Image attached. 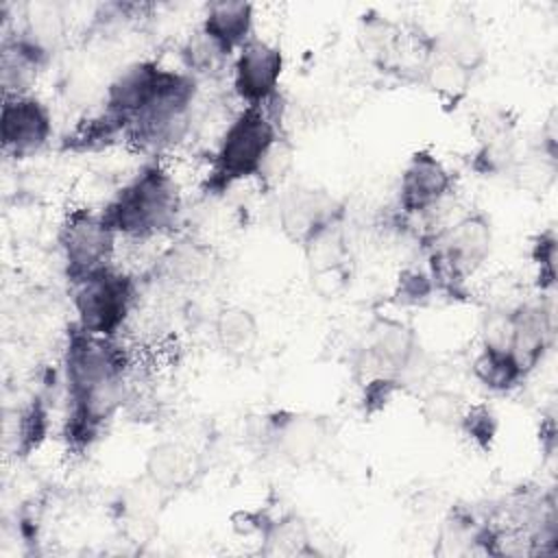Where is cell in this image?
Returning <instances> with one entry per match:
<instances>
[{"mask_svg": "<svg viewBox=\"0 0 558 558\" xmlns=\"http://www.w3.org/2000/svg\"><path fill=\"white\" fill-rule=\"evenodd\" d=\"M283 50L259 35L251 37L231 61V92L242 107H268L279 98Z\"/></svg>", "mask_w": 558, "mask_h": 558, "instance_id": "8", "label": "cell"}, {"mask_svg": "<svg viewBox=\"0 0 558 558\" xmlns=\"http://www.w3.org/2000/svg\"><path fill=\"white\" fill-rule=\"evenodd\" d=\"M133 355L120 338H105L81 329L76 323L68 327L61 351V373L68 399L129 384Z\"/></svg>", "mask_w": 558, "mask_h": 558, "instance_id": "3", "label": "cell"}, {"mask_svg": "<svg viewBox=\"0 0 558 558\" xmlns=\"http://www.w3.org/2000/svg\"><path fill=\"white\" fill-rule=\"evenodd\" d=\"M120 238L107 225L100 209H70L57 231V244L70 283L113 264Z\"/></svg>", "mask_w": 558, "mask_h": 558, "instance_id": "6", "label": "cell"}, {"mask_svg": "<svg viewBox=\"0 0 558 558\" xmlns=\"http://www.w3.org/2000/svg\"><path fill=\"white\" fill-rule=\"evenodd\" d=\"M329 438L327 418L310 412L279 410L266 416L262 440L279 460L303 466L318 458Z\"/></svg>", "mask_w": 558, "mask_h": 558, "instance_id": "11", "label": "cell"}, {"mask_svg": "<svg viewBox=\"0 0 558 558\" xmlns=\"http://www.w3.org/2000/svg\"><path fill=\"white\" fill-rule=\"evenodd\" d=\"M458 429L471 440L480 451H488L497 438L499 421L490 405L486 403H466V410L460 418Z\"/></svg>", "mask_w": 558, "mask_h": 558, "instance_id": "29", "label": "cell"}, {"mask_svg": "<svg viewBox=\"0 0 558 558\" xmlns=\"http://www.w3.org/2000/svg\"><path fill=\"white\" fill-rule=\"evenodd\" d=\"M464 410L466 399L460 392L447 388H434L425 392L418 403L421 416L436 427H458Z\"/></svg>", "mask_w": 558, "mask_h": 558, "instance_id": "28", "label": "cell"}, {"mask_svg": "<svg viewBox=\"0 0 558 558\" xmlns=\"http://www.w3.org/2000/svg\"><path fill=\"white\" fill-rule=\"evenodd\" d=\"M201 473L198 456L179 440L155 442L144 458V480L157 493H179L194 484Z\"/></svg>", "mask_w": 558, "mask_h": 558, "instance_id": "14", "label": "cell"}, {"mask_svg": "<svg viewBox=\"0 0 558 558\" xmlns=\"http://www.w3.org/2000/svg\"><path fill=\"white\" fill-rule=\"evenodd\" d=\"M436 290L432 283V277L425 268H403L397 277L395 290H392V301L399 307H425L434 299Z\"/></svg>", "mask_w": 558, "mask_h": 558, "instance_id": "30", "label": "cell"}, {"mask_svg": "<svg viewBox=\"0 0 558 558\" xmlns=\"http://www.w3.org/2000/svg\"><path fill=\"white\" fill-rule=\"evenodd\" d=\"M272 105L242 107L227 122L201 183L205 194L220 196L242 181L259 179L268 155L279 142V126Z\"/></svg>", "mask_w": 558, "mask_h": 558, "instance_id": "2", "label": "cell"}, {"mask_svg": "<svg viewBox=\"0 0 558 558\" xmlns=\"http://www.w3.org/2000/svg\"><path fill=\"white\" fill-rule=\"evenodd\" d=\"M532 262L536 266V288L541 294L549 296L556 286V235L554 231H543L532 244Z\"/></svg>", "mask_w": 558, "mask_h": 558, "instance_id": "31", "label": "cell"}, {"mask_svg": "<svg viewBox=\"0 0 558 558\" xmlns=\"http://www.w3.org/2000/svg\"><path fill=\"white\" fill-rule=\"evenodd\" d=\"M342 201L320 187L294 185L286 190L279 198V229L292 244H299L303 248L325 231L342 225Z\"/></svg>", "mask_w": 558, "mask_h": 558, "instance_id": "10", "label": "cell"}, {"mask_svg": "<svg viewBox=\"0 0 558 558\" xmlns=\"http://www.w3.org/2000/svg\"><path fill=\"white\" fill-rule=\"evenodd\" d=\"M201 33L209 37L227 57L255 37V7L244 0L209 2L201 17Z\"/></svg>", "mask_w": 558, "mask_h": 558, "instance_id": "15", "label": "cell"}, {"mask_svg": "<svg viewBox=\"0 0 558 558\" xmlns=\"http://www.w3.org/2000/svg\"><path fill=\"white\" fill-rule=\"evenodd\" d=\"M100 214L120 240L150 242L179 227L183 190L163 159H146Z\"/></svg>", "mask_w": 558, "mask_h": 558, "instance_id": "1", "label": "cell"}, {"mask_svg": "<svg viewBox=\"0 0 558 558\" xmlns=\"http://www.w3.org/2000/svg\"><path fill=\"white\" fill-rule=\"evenodd\" d=\"M421 360V342L416 331L392 316H377L357 347L353 357V375L360 384L375 377H392L403 384Z\"/></svg>", "mask_w": 558, "mask_h": 558, "instance_id": "5", "label": "cell"}, {"mask_svg": "<svg viewBox=\"0 0 558 558\" xmlns=\"http://www.w3.org/2000/svg\"><path fill=\"white\" fill-rule=\"evenodd\" d=\"M52 137V113L35 94L2 96L0 142L2 153L13 159L35 157Z\"/></svg>", "mask_w": 558, "mask_h": 558, "instance_id": "12", "label": "cell"}, {"mask_svg": "<svg viewBox=\"0 0 558 558\" xmlns=\"http://www.w3.org/2000/svg\"><path fill=\"white\" fill-rule=\"evenodd\" d=\"M214 340L229 360H246L259 347V320L244 305H225L214 316Z\"/></svg>", "mask_w": 558, "mask_h": 558, "instance_id": "17", "label": "cell"}, {"mask_svg": "<svg viewBox=\"0 0 558 558\" xmlns=\"http://www.w3.org/2000/svg\"><path fill=\"white\" fill-rule=\"evenodd\" d=\"M70 288L74 323L89 333L120 338L137 303L135 277L111 264L70 283Z\"/></svg>", "mask_w": 558, "mask_h": 558, "instance_id": "4", "label": "cell"}, {"mask_svg": "<svg viewBox=\"0 0 558 558\" xmlns=\"http://www.w3.org/2000/svg\"><path fill=\"white\" fill-rule=\"evenodd\" d=\"M495 233L484 211H466L425 235V251L442 257L458 275L471 279L490 259Z\"/></svg>", "mask_w": 558, "mask_h": 558, "instance_id": "7", "label": "cell"}, {"mask_svg": "<svg viewBox=\"0 0 558 558\" xmlns=\"http://www.w3.org/2000/svg\"><path fill=\"white\" fill-rule=\"evenodd\" d=\"M436 48L475 72L484 63V46L471 20H453L445 33L434 37Z\"/></svg>", "mask_w": 558, "mask_h": 558, "instance_id": "26", "label": "cell"}, {"mask_svg": "<svg viewBox=\"0 0 558 558\" xmlns=\"http://www.w3.org/2000/svg\"><path fill=\"white\" fill-rule=\"evenodd\" d=\"M538 438H541V445L547 453L554 451L556 447V425H554V418L547 416L545 418V425H541V432H538Z\"/></svg>", "mask_w": 558, "mask_h": 558, "instance_id": "33", "label": "cell"}, {"mask_svg": "<svg viewBox=\"0 0 558 558\" xmlns=\"http://www.w3.org/2000/svg\"><path fill=\"white\" fill-rule=\"evenodd\" d=\"M116 142H124V126L105 109L81 120L63 140V148L72 153L102 150Z\"/></svg>", "mask_w": 558, "mask_h": 558, "instance_id": "25", "label": "cell"}, {"mask_svg": "<svg viewBox=\"0 0 558 558\" xmlns=\"http://www.w3.org/2000/svg\"><path fill=\"white\" fill-rule=\"evenodd\" d=\"M510 340L508 351L517 357L525 375L534 373L549 353L556 336L554 307L545 294L508 307Z\"/></svg>", "mask_w": 558, "mask_h": 558, "instance_id": "13", "label": "cell"}, {"mask_svg": "<svg viewBox=\"0 0 558 558\" xmlns=\"http://www.w3.org/2000/svg\"><path fill=\"white\" fill-rule=\"evenodd\" d=\"M364 54L381 70L399 68L403 52V31L386 15L364 13L357 31Z\"/></svg>", "mask_w": 558, "mask_h": 558, "instance_id": "22", "label": "cell"}, {"mask_svg": "<svg viewBox=\"0 0 558 558\" xmlns=\"http://www.w3.org/2000/svg\"><path fill=\"white\" fill-rule=\"evenodd\" d=\"M360 386H362L360 401H362L364 414H379L381 410H386L390 405V401L403 388V384L399 379H392V377H375V379H368Z\"/></svg>", "mask_w": 558, "mask_h": 558, "instance_id": "32", "label": "cell"}, {"mask_svg": "<svg viewBox=\"0 0 558 558\" xmlns=\"http://www.w3.org/2000/svg\"><path fill=\"white\" fill-rule=\"evenodd\" d=\"M259 536L266 545V554H314L312 549V534L307 530V523L292 514H279V517H266L264 523H259Z\"/></svg>", "mask_w": 558, "mask_h": 558, "instance_id": "23", "label": "cell"}, {"mask_svg": "<svg viewBox=\"0 0 558 558\" xmlns=\"http://www.w3.org/2000/svg\"><path fill=\"white\" fill-rule=\"evenodd\" d=\"M13 28L46 57H54L68 33V17L59 2L33 0L20 11V22Z\"/></svg>", "mask_w": 558, "mask_h": 558, "instance_id": "18", "label": "cell"}, {"mask_svg": "<svg viewBox=\"0 0 558 558\" xmlns=\"http://www.w3.org/2000/svg\"><path fill=\"white\" fill-rule=\"evenodd\" d=\"M50 57L28 44L15 28L2 33L0 85L2 96L33 94L39 74L50 65Z\"/></svg>", "mask_w": 558, "mask_h": 558, "instance_id": "16", "label": "cell"}, {"mask_svg": "<svg viewBox=\"0 0 558 558\" xmlns=\"http://www.w3.org/2000/svg\"><path fill=\"white\" fill-rule=\"evenodd\" d=\"M157 275L172 283V286H185L192 288L196 283H203L211 275V251L203 246L201 242L181 240L174 242L155 266Z\"/></svg>", "mask_w": 558, "mask_h": 558, "instance_id": "20", "label": "cell"}, {"mask_svg": "<svg viewBox=\"0 0 558 558\" xmlns=\"http://www.w3.org/2000/svg\"><path fill=\"white\" fill-rule=\"evenodd\" d=\"M9 438H13V453L26 458L46 442L50 434V412L44 399L35 397L15 412L13 425H7Z\"/></svg>", "mask_w": 558, "mask_h": 558, "instance_id": "24", "label": "cell"}, {"mask_svg": "<svg viewBox=\"0 0 558 558\" xmlns=\"http://www.w3.org/2000/svg\"><path fill=\"white\" fill-rule=\"evenodd\" d=\"M456 192V177L449 166L429 148L414 150L401 168L397 207L401 216L425 218L440 209Z\"/></svg>", "mask_w": 558, "mask_h": 558, "instance_id": "9", "label": "cell"}, {"mask_svg": "<svg viewBox=\"0 0 558 558\" xmlns=\"http://www.w3.org/2000/svg\"><path fill=\"white\" fill-rule=\"evenodd\" d=\"M181 61H183V70L190 72L194 78H198V76L216 74L225 70V65L231 68L233 59L227 57L209 37H205L201 28H196L181 46Z\"/></svg>", "mask_w": 558, "mask_h": 558, "instance_id": "27", "label": "cell"}, {"mask_svg": "<svg viewBox=\"0 0 558 558\" xmlns=\"http://www.w3.org/2000/svg\"><path fill=\"white\" fill-rule=\"evenodd\" d=\"M473 74L469 68L458 63L456 59L442 54L436 46L427 54V59L418 68L421 83L440 100L447 105H458L471 89Z\"/></svg>", "mask_w": 558, "mask_h": 558, "instance_id": "19", "label": "cell"}, {"mask_svg": "<svg viewBox=\"0 0 558 558\" xmlns=\"http://www.w3.org/2000/svg\"><path fill=\"white\" fill-rule=\"evenodd\" d=\"M471 371L475 381L493 395H508L527 379L525 371L508 349L486 344H480Z\"/></svg>", "mask_w": 558, "mask_h": 558, "instance_id": "21", "label": "cell"}]
</instances>
